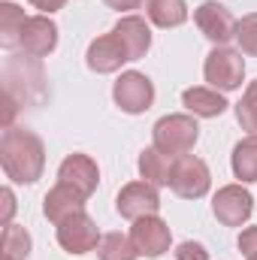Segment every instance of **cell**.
<instances>
[{"label":"cell","mask_w":257,"mask_h":260,"mask_svg":"<svg viewBox=\"0 0 257 260\" xmlns=\"http://www.w3.org/2000/svg\"><path fill=\"white\" fill-rule=\"evenodd\" d=\"M112 34L121 40V46H124V52H127L130 61H139V58L148 52V46H151V30H148L145 18H139V15H124V18L112 27Z\"/></svg>","instance_id":"obj_15"},{"label":"cell","mask_w":257,"mask_h":260,"mask_svg":"<svg viewBox=\"0 0 257 260\" xmlns=\"http://www.w3.org/2000/svg\"><path fill=\"white\" fill-rule=\"evenodd\" d=\"M170 173H173V157L170 154L157 151L154 145L139 154V176H142V182L160 188V185H170Z\"/></svg>","instance_id":"obj_17"},{"label":"cell","mask_w":257,"mask_h":260,"mask_svg":"<svg viewBox=\"0 0 257 260\" xmlns=\"http://www.w3.org/2000/svg\"><path fill=\"white\" fill-rule=\"evenodd\" d=\"M154 148L170 154V157H185L191 154V148L197 145L200 127L191 115H167L154 124Z\"/></svg>","instance_id":"obj_2"},{"label":"cell","mask_w":257,"mask_h":260,"mask_svg":"<svg viewBox=\"0 0 257 260\" xmlns=\"http://www.w3.org/2000/svg\"><path fill=\"white\" fill-rule=\"evenodd\" d=\"M88 67L94 73H115L121 70V64H127V52L121 46V40L115 34H106V37H97L91 46H88Z\"/></svg>","instance_id":"obj_13"},{"label":"cell","mask_w":257,"mask_h":260,"mask_svg":"<svg viewBox=\"0 0 257 260\" xmlns=\"http://www.w3.org/2000/svg\"><path fill=\"white\" fill-rule=\"evenodd\" d=\"M239 251L245 257H257V227H245L239 233Z\"/></svg>","instance_id":"obj_26"},{"label":"cell","mask_w":257,"mask_h":260,"mask_svg":"<svg viewBox=\"0 0 257 260\" xmlns=\"http://www.w3.org/2000/svg\"><path fill=\"white\" fill-rule=\"evenodd\" d=\"M203 73H206L209 88H215V91H236L242 85V76H245V61H242L239 52H233L227 46H218V49L209 52Z\"/></svg>","instance_id":"obj_3"},{"label":"cell","mask_w":257,"mask_h":260,"mask_svg":"<svg viewBox=\"0 0 257 260\" xmlns=\"http://www.w3.org/2000/svg\"><path fill=\"white\" fill-rule=\"evenodd\" d=\"M121 218L127 221H139L145 215H157L160 209V197H157V188L148 185V182H130L118 191V200H115Z\"/></svg>","instance_id":"obj_10"},{"label":"cell","mask_w":257,"mask_h":260,"mask_svg":"<svg viewBox=\"0 0 257 260\" xmlns=\"http://www.w3.org/2000/svg\"><path fill=\"white\" fill-rule=\"evenodd\" d=\"M112 97H115V103H118L121 112L139 115V112H145L154 103V85H151L148 76L130 70V73H121L118 76V82L112 88Z\"/></svg>","instance_id":"obj_5"},{"label":"cell","mask_w":257,"mask_h":260,"mask_svg":"<svg viewBox=\"0 0 257 260\" xmlns=\"http://www.w3.org/2000/svg\"><path fill=\"white\" fill-rule=\"evenodd\" d=\"M3 227L9 224V218H12V212H15V197H12V191L9 188H3Z\"/></svg>","instance_id":"obj_28"},{"label":"cell","mask_w":257,"mask_h":260,"mask_svg":"<svg viewBox=\"0 0 257 260\" xmlns=\"http://www.w3.org/2000/svg\"><path fill=\"white\" fill-rule=\"evenodd\" d=\"M251 209H254V200L242 185H227L212 200V212L224 227H242L251 218Z\"/></svg>","instance_id":"obj_9"},{"label":"cell","mask_w":257,"mask_h":260,"mask_svg":"<svg viewBox=\"0 0 257 260\" xmlns=\"http://www.w3.org/2000/svg\"><path fill=\"white\" fill-rule=\"evenodd\" d=\"M233 173L239 182H257V136L242 139L233 148Z\"/></svg>","instance_id":"obj_20"},{"label":"cell","mask_w":257,"mask_h":260,"mask_svg":"<svg viewBox=\"0 0 257 260\" xmlns=\"http://www.w3.org/2000/svg\"><path fill=\"white\" fill-rule=\"evenodd\" d=\"M109 9H118V12H130V9H139L142 0H103Z\"/></svg>","instance_id":"obj_29"},{"label":"cell","mask_w":257,"mask_h":260,"mask_svg":"<svg viewBox=\"0 0 257 260\" xmlns=\"http://www.w3.org/2000/svg\"><path fill=\"white\" fill-rule=\"evenodd\" d=\"M97 254H100V260H136L139 257V251L133 248L130 236H124V233H106L100 239V245H97Z\"/></svg>","instance_id":"obj_22"},{"label":"cell","mask_w":257,"mask_h":260,"mask_svg":"<svg viewBox=\"0 0 257 260\" xmlns=\"http://www.w3.org/2000/svg\"><path fill=\"white\" fill-rule=\"evenodd\" d=\"M27 3H34V6L43 9V12H58V9H64L67 0H27Z\"/></svg>","instance_id":"obj_30"},{"label":"cell","mask_w":257,"mask_h":260,"mask_svg":"<svg viewBox=\"0 0 257 260\" xmlns=\"http://www.w3.org/2000/svg\"><path fill=\"white\" fill-rule=\"evenodd\" d=\"M176 260H209V251L200 242H182L176 248Z\"/></svg>","instance_id":"obj_25"},{"label":"cell","mask_w":257,"mask_h":260,"mask_svg":"<svg viewBox=\"0 0 257 260\" xmlns=\"http://www.w3.org/2000/svg\"><path fill=\"white\" fill-rule=\"evenodd\" d=\"M100 239L103 236H100L97 224L85 212H79V215H73V218L58 224V242L70 254H88V251H94L100 245Z\"/></svg>","instance_id":"obj_7"},{"label":"cell","mask_w":257,"mask_h":260,"mask_svg":"<svg viewBox=\"0 0 257 260\" xmlns=\"http://www.w3.org/2000/svg\"><path fill=\"white\" fill-rule=\"evenodd\" d=\"M15 94L12 91H3V130L12 127V115H15Z\"/></svg>","instance_id":"obj_27"},{"label":"cell","mask_w":257,"mask_h":260,"mask_svg":"<svg viewBox=\"0 0 257 260\" xmlns=\"http://www.w3.org/2000/svg\"><path fill=\"white\" fill-rule=\"evenodd\" d=\"M24 55L30 58H46L49 52H55L58 46V24L46 15H34L24 21V30H21V43Z\"/></svg>","instance_id":"obj_11"},{"label":"cell","mask_w":257,"mask_h":260,"mask_svg":"<svg viewBox=\"0 0 257 260\" xmlns=\"http://www.w3.org/2000/svg\"><path fill=\"white\" fill-rule=\"evenodd\" d=\"M245 97H251V100H257V79L248 85V91H245Z\"/></svg>","instance_id":"obj_31"},{"label":"cell","mask_w":257,"mask_h":260,"mask_svg":"<svg viewBox=\"0 0 257 260\" xmlns=\"http://www.w3.org/2000/svg\"><path fill=\"white\" fill-rule=\"evenodd\" d=\"M236 43L245 55L257 58V12L245 15L239 24H236Z\"/></svg>","instance_id":"obj_23"},{"label":"cell","mask_w":257,"mask_h":260,"mask_svg":"<svg viewBox=\"0 0 257 260\" xmlns=\"http://www.w3.org/2000/svg\"><path fill=\"white\" fill-rule=\"evenodd\" d=\"M145 9L157 27H179L188 21V3L185 0H148Z\"/></svg>","instance_id":"obj_18"},{"label":"cell","mask_w":257,"mask_h":260,"mask_svg":"<svg viewBox=\"0 0 257 260\" xmlns=\"http://www.w3.org/2000/svg\"><path fill=\"white\" fill-rule=\"evenodd\" d=\"M212 185V176H209V167L194 157V154H185V157H176L173 160V173H170V188L185 200H200V197L209 191Z\"/></svg>","instance_id":"obj_4"},{"label":"cell","mask_w":257,"mask_h":260,"mask_svg":"<svg viewBox=\"0 0 257 260\" xmlns=\"http://www.w3.org/2000/svg\"><path fill=\"white\" fill-rule=\"evenodd\" d=\"M24 9H18L15 3H0V46L3 49H15L21 43V30H24Z\"/></svg>","instance_id":"obj_19"},{"label":"cell","mask_w":257,"mask_h":260,"mask_svg":"<svg viewBox=\"0 0 257 260\" xmlns=\"http://www.w3.org/2000/svg\"><path fill=\"white\" fill-rule=\"evenodd\" d=\"M248 260H257V257H248Z\"/></svg>","instance_id":"obj_32"},{"label":"cell","mask_w":257,"mask_h":260,"mask_svg":"<svg viewBox=\"0 0 257 260\" xmlns=\"http://www.w3.org/2000/svg\"><path fill=\"white\" fill-rule=\"evenodd\" d=\"M58 182L76 188L79 194L91 197L97 191L100 170H97V164H94L88 154H70V157H64V164L58 167Z\"/></svg>","instance_id":"obj_12"},{"label":"cell","mask_w":257,"mask_h":260,"mask_svg":"<svg viewBox=\"0 0 257 260\" xmlns=\"http://www.w3.org/2000/svg\"><path fill=\"white\" fill-rule=\"evenodd\" d=\"M236 121H239V127L245 130L248 136H257V100L242 97L236 103Z\"/></svg>","instance_id":"obj_24"},{"label":"cell","mask_w":257,"mask_h":260,"mask_svg":"<svg viewBox=\"0 0 257 260\" xmlns=\"http://www.w3.org/2000/svg\"><path fill=\"white\" fill-rule=\"evenodd\" d=\"M182 103H185V109L191 115H197V118H218L227 109V100L215 88H188L182 94Z\"/></svg>","instance_id":"obj_16"},{"label":"cell","mask_w":257,"mask_h":260,"mask_svg":"<svg viewBox=\"0 0 257 260\" xmlns=\"http://www.w3.org/2000/svg\"><path fill=\"white\" fill-rule=\"evenodd\" d=\"M85 200H88V197L79 194L76 188H70V185H64V182H58V185L46 194L43 212H46V218H49L52 224H61V221H67V218L85 212Z\"/></svg>","instance_id":"obj_14"},{"label":"cell","mask_w":257,"mask_h":260,"mask_svg":"<svg viewBox=\"0 0 257 260\" xmlns=\"http://www.w3.org/2000/svg\"><path fill=\"white\" fill-rule=\"evenodd\" d=\"M0 164L3 173L18 185H34L46 167V148L37 133L24 127H6L0 136Z\"/></svg>","instance_id":"obj_1"},{"label":"cell","mask_w":257,"mask_h":260,"mask_svg":"<svg viewBox=\"0 0 257 260\" xmlns=\"http://www.w3.org/2000/svg\"><path fill=\"white\" fill-rule=\"evenodd\" d=\"M194 21H197V27L203 30V37H206V40H212L215 46L230 43V40L236 37V24H239V21L233 18V12H230L227 6L215 3V0H209V3H203V6H197Z\"/></svg>","instance_id":"obj_8"},{"label":"cell","mask_w":257,"mask_h":260,"mask_svg":"<svg viewBox=\"0 0 257 260\" xmlns=\"http://www.w3.org/2000/svg\"><path fill=\"white\" fill-rule=\"evenodd\" d=\"M30 254V236L18 224H6L0 236V257L3 260H24Z\"/></svg>","instance_id":"obj_21"},{"label":"cell","mask_w":257,"mask_h":260,"mask_svg":"<svg viewBox=\"0 0 257 260\" xmlns=\"http://www.w3.org/2000/svg\"><path fill=\"white\" fill-rule=\"evenodd\" d=\"M130 242L139 251V257H160L170 251L173 233L167 227V221H160L157 215H145L139 221H133L130 227Z\"/></svg>","instance_id":"obj_6"}]
</instances>
